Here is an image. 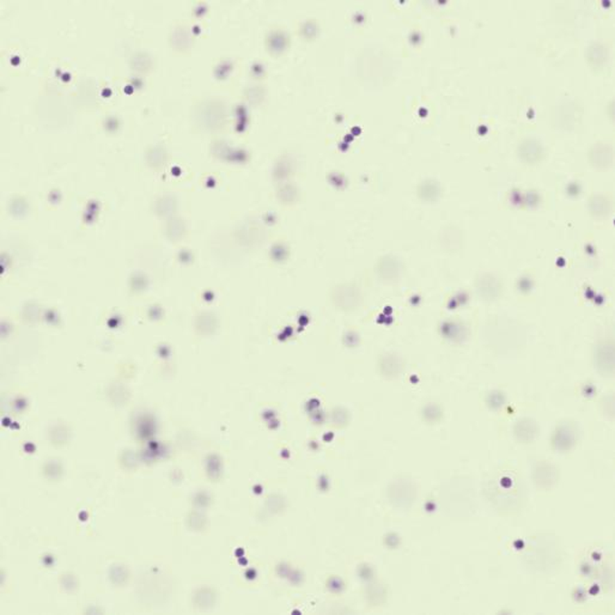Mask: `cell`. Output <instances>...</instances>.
Here are the masks:
<instances>
[{
	"label": "cell",
	"mask_w": 615,
	"mask_h": 615,
	"mask_svg": "<svg viewBox=\"0 0 615 615\" xmlns=\"http://www.w3.org/2000/svg\"><path fill=\"white\" fill-rule=\"evenodd\" d=\"M580 431L572 422H560L552 435V447L555 452L567 453L575 448L578 442Z\"/></svg>",
	"instance_id": "277c9868"
},
{
	"label": "cell",
	"mask_w": 615,
	"mask_h": 615,
	"mask_svg": "<svg viewBox=\"0 0 615 615\" xmlns=\"http://www.w3.org/2000/svg\"><path fill=\"white\" fill-rule=\"evenodd\" d=\"M588 159L591 167L598 170H607L614 161L613 146L608 143H596L589 151Z\"/></svg>",
	"instance_id": "ba28073f"
},
{
	"label": "cell",
	"mask_w": 615,
	"mask_h": 615,
	"mask_svg": "<svg viewBox=\"0 0 615 615\" xmlns=\"http://www.w3.org/2000/svg\"><path fill=\"white\" fill-rule=\"evenodd\" d=\"M583 115L582 107L575 101H565L555 107L552 113V123L562 131H571L580 125Z\"/></svg>",
	"instance_id": "7a4b0ae2"
},
{
	"label": "cell",
	"mask_w": 615,
	"mask_h": 615,
	"mask_svg": "<svg viewBox=\"0 0 615 615\" xmlns=\"http://www.w3.org/2000/svg\"><path fill=\"white\" fill-rule=\"evenodd\" d=\"M559 479L558 468L549 463V462H539L533 468V480L536 488H541L544 491H549L553 488Z\"/></svg>",
	"instance_id": "8992f818"
},
{
	"label": "cell",
	"mask_w": 615,
	"mask_h": 615,
	"mask_svg": "<svg viewBox=\"0 0 615 615\" xmlns=\"http://www.w3.org/2000/svg\"><path fill=\"white\" fill-rule=\"evenodd\" d=\"M517 154H519V159L524 164L535 166V164H539L545 157V149L540 141H537L536 138H533V136H529V138H524L519 143Z\"/></svg>",
	"instance_id": "52a82bcc"
},
{
	"label": "cell",
	"mask_w": 615,
	"mask_h": 615,
	"mask_svg": "<svg viewBox=\"0 0 615 615\" xmlns=\"http://www.w3.org/2000/svg\"><path fill=\"white\" fill-rule=\"evenodd\" d=\"M491 501L498 510L511 512L519 509L523 498L522 483L514 470H501L494 474L488 488Z\"/></svg>",
	"instance_id": "6da1fadb"
},
{
	"label": "cell",
	"mask_w": 615,
	"mask_h": 615,
	"mask_svg": "<svg viewBox=\"0 0 615 615\" xmlns=\"http://www.w3.org/2000/svg\"><path fill=\"white\" fill-rule=\"evenodd\" d=\"M496 398L497 399H494V400L488 398V404H490L492 409H501V406H504L506 398H504V395H503L501 393H499V391H496Z\"/></svg>",
	"instance_id": "4fadbf2b"
},
{
	"label": "cell",
	"mask_w": 615,
	"mask_h": 615,
	"mask_svg": "<svg viewBox=\"0 0 615 615\" xmlns=\"http://www.w3.org/2000/svg\"><path fill=\"white\" fill-rule=\"evenodd\" d=\"M514 435L521 443H532L539 435V427L531 418H522L515 424Z\"/></svg>",
	"instance_id": "9c48e42d"
},
{
	"label": "cell",
	"mask_w": 615,
	"mask_h": 615,
	"mask_svg": "<svg viewBox=\"0 0 615 615\" xmlns=\"http://www.w3.org/2000/svg\"><path fill=\"white\" fill-rule=\"evenodd\" d=\"M603 402H606V407H603L602 409V412L606 414V416H609V417H613V412H614V404H613V395H607L606 398H603L602 399Z\"/></svg>",
	"instance_id": "7c38bea8"
},
{
	"label": "cell",
	"mask_w": 615,
	"mask_h": 615,
	"mask_svg": "<svg viewBox=\"0 0 615 615\" xmlns=\"http://www.w3.org/2000/svg\"><path fill=\"white\" fill-rule=\"evenodd\" d=\"M589 212L596 220H605L612 213L611 199L603 194H594L589 199Z\"/></svg>",
	"instance_id": "8fae6325"
},
{
	"label": "cell",
	"mask_w": 615,
	"mask_h": 615,
	"mask_svg": "<svg viewBox=\"0 0 615 615\" xmlns=\"http://www.w3.org/2000/svg\"><path fill=\"white\" fill-rule=\"evenodd\" d=\"M594 364L598 374L612 377L614 374V343L611 339H605L596 344L594 348Z\"/></svg>",
	"instance_id": "3957f363"
},
{
	"label": "cell",
	"mask_w": 615,
	"mask_h": 615,
	"mask_svg": "<svg viewBox=\"0 0 615 615\" xmlns=\"http://www.w3.org/2000/svg\"><path fill=\"white\" fill-rule=\"evenodd\" d=\"M608 49L600 42L591 44L587 51V62L594 71L603 70L608 62Z\"/></svg>",
	"instance_id": "30bf717a"
},
{
	"label": "cell",
	"mask_w": 615,
	"mask_h": 615,
	"mask_svg": "<svg viewBox=\"0 0 615 615\" xmlns=\"http://www.w3.org/2000/svg\"><path fill=\"white\" fill-rule=\"evenodd\" d=\"M475 291L483 301L492 302L501 297L503 292V283L492 273H485L475 281Z\"/></svg>",
	"instance_id": "5b68a950"
}]
</instances>
